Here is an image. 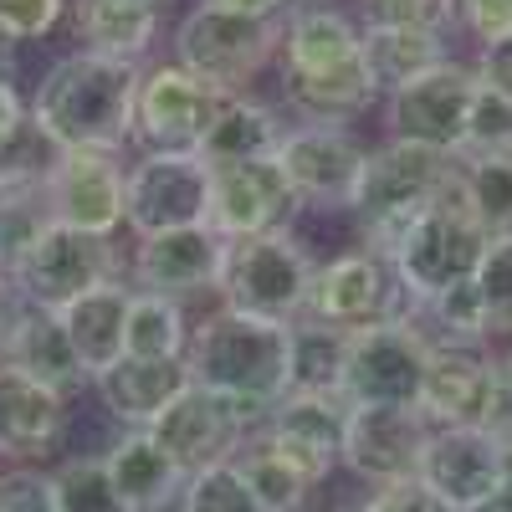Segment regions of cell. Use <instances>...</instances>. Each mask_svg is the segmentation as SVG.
Returning <instances> with one entry per match:
<instances>
[{"instance_id":"obj_53","label":"cell","mask_w":512,"mask_h":512,"mask_svg":"<svg viewBox=\"0 0 512 512\" xmlns=\"http://www.w3.org/2000/svg\"><path fill=\"white\" fill-rule=\"evenodd\" d=\"M502 487H512V441H502Z\"/></svg>"},{"instance_id":"obj_9","label":"cell","mask_w":512,"mask_h":512,"mask_svg":"<svg viewBox=\"0 0 512 512\" xmlns=\"http://www.w3.org/2000/svg\"><path fill=\"white\" fill-rule=\"evenodd\" d=\"M113 277H128L123 256H118V241L82 236V231L57 226V221L41 226V236L26 246V256L11 272L21 303L26 308H47V313H62L67 303H77L82 292H93V287H103Z\"/></svg>"},{"instance_id":"obj_19","label":"cell","mask_w":512,"mask_h":512,"mask_svg":"<svg viewBox=\"0 0 512 512\" xmlns=\"http://www.w3.org/2000/svg\"><path fill=\"white\" fill-rule=\"evenodd\" d=\"M359 11L344 0H297L282 16V47H277V82H303V77H328L364 62L359 52Z\"/></svg>"},{"instance_id":"obj_3","label":"cell","mask_w":512,"mask_h":512,"mask_svg":"<svg viewBox=\"0 0 512 512\" xmlns=\"http://www.w3.org/2000/svg\"><path fill=\"white\" fill-rule=\"evenodd\" d=\"M456 175H461V159L451 154L415 149L400 139L369 144V159L359 169V185L349 200L354 221H359V246L390 262L410 216H420L425 205H436L446 190H456Z\"/></svg>"},{"instance_id":"obj_8","label":"cell","mask_w":512,"mask_h":512,"mask_svg":"<svg viewBox=\"0 0 512 512\" xmlns=\"http://www.w3.org/2000/svg\"><path fill=\"white\" fill-rule=\"evenodd\" d=\"M226 108V93L185 72L175 57H154L139 72L134 98V154H200L210 123Z\"/></svg>"},{"instance_id":"obj_11","label":"cell","mask_w":512,"mask_h":512,"mask_svg":"<svg viewBox=\"0 0 512 512\" xmlns=\"http://www.w3.org/2000/svg\"><path fill=\"white\" fill-rule=\"evenodd\" d=\"M405 313H410V297H405L395 267L384 256L354 246V251H338L328 262H318L303 318L328 323L338 333H359L374 323H395Z\"/></svg>"},{"instance_id":"obj_27","label":"cell","mask_w":512,"mask_h":512,"mask_svg":"<svg viewBox=\"0 0 512 512\" xmlns=\"http://www.w3.org/2000/svg\"><path fill=\"white\" fill-rule=\"evenodd\" d=\"M128 303H134V282L128 277H113L93 292H82L77 303H67L57 318H62V333L82 364V374L98 379L108 374L118 359H123V328H128Z\"/></svg>"},{"instance_id":"obj_14","label":"cell","mask_w":512,"mask_h":512,"mask_svg":"<svg viewBox=\"0 0 512 512\" xmlns=\"http://www.w3.org/2000/svg\"><path fill=\"white\" fill-rule=\"evenodd\" d=\"M425 441H431V425L415 405H354L344 425L338 472H349L359 487L415 482Z\"/></svg>"},{"instance_id":"obj_26","label":"cell","mask_w":512,"mask_h":512,"mask_svg":"<svg viewBox=\"0 0 512 512\" xmlns=\"http://www.w3.org/2000/svg\"><path fill=\"white\" fill-rule=\"evenodd\" d=\"M103 472L128 512H175L185 492V466L149 431H118L103 451Z\"/></svg>"},{"instance_id":"obj_39","label":"cell","mask_w":512,"mask_h":512,"mask_svg":"<svg viewBox=\"0 0 512 512\" xmlns=\"http://www.w3.org/2000/svg\"><path fill=\"white\" fill-rule=\"evenodd\" d=\"M47 200H41V190H6L0 195V272H16V262L26 256V246L41 236V226H47Z\"/></svg>"},{"instance_id":"obj_46","label":"cell","mask_w":512,"mask_h":512,"mask_svg":"<svg viewBox=\"0 0 512 512\" xmlns=\"http://www.w3.org/2000/svg\"><path fill=\"white\" fill-rule=\"evenodd\" d=\"M472 67H477V77L487 82L492 93L512 98V36L507 41H492V47H482V52H472Z\"/></svg>"},{"instance_id":"obj_29","label":"cell","mask_w":512,"mask_h":512,"mask_svg":"<svg viewBox=\"0 0 512 512\" xmlns=\"http://www.w3.org/2000/svg\"><path fill=\"white\" fill-rule=\"evenodd\" d=\"M287 128H292V118L277 108V98H262V93L226 98V108L216 113V123H210V134H205V144H200V159H205V164L277 159Z\"/></svg>"},{"instance_id":"obj_31","label":"cell","mask_w":512,"mask_h":512,"mask_svg":"<svg viewBox=\"0 0 512 512\" xmlns=\"http://www.w3.org/2000/svg\"><path fill=\"white\" fill-rule=\"evenodd\" d=\"M164 16L149 11H113V6H77L72 0V31H77V47L82 52H98L128 67H149L159 57V41L169 36Z\"/></svg>"},{"instance_id":"obj_37","label":"cell","mask_w":512,"mask_h":512,"mask_svg":"<svg viewBox=\"0 0 512 512\" xmlns=\"http://www.w3.org/2000/svg\"><path fill=\"white\" fill-rule=\"evenodd\" d=\"M52 164H57L52 139L41 134L26 113V123H16L11 134L0 139V195L6 190H41L52 175Z\"/></svg>"},{"instance_id":"obj_45","label":"cell","mask_w":512,"mask_h":512,"mask_svg":"<svg viewBox=\"0 0 512 512\" xmlns=\"http://www.w3.org/2000/svg\"><path fill=\"white\" fill-rule=\"evenodd\" d=\"M487 431L497 441H512V344L492 359V395H487Z\"/></svg>"},{"instance_id":"obj_42","label":"cell","mask_w":512,"mask_h":512,"mask_svg":"<svg viewBox=\"0 0 512 512\" xmlns=\"http://www.w3.org/2000/svg\"><path fill=\"white\" fill-rule=\"evenodd\" d=\"M0 512H57V487L47 466H0Z\"/></svg>"},{"instance_id":"obj_12","label":"cell","mask_w":512,"mask_h":512,"mask_svg":"<svg viewBox=\"0 0 512 512\" xmlns=\"http://www.w3.org/2000/svg\"><path fill=\"white\" fill-rule=\"evenodd\" d=\"M425 354H431V338H425V328L410 313L395 323L359 328L349 333L338 395L349 405H415Z\"/></svg>"},{"instance_id":"obj_52","label":"cell","mask_w":512,"mask_h":512,"mask_svg":"<svg viewBox=\"0 0 512 512\" xmlns=\"http://www.w3.org/2000/svg\"><path fill=\"white\" fill-rule=\"evenodd\" d=\"M0 82H16V41L0 36Z\"/></svg>"},{"instance_id":"obj_49","label":"cell","mask_w":512,"mask_h":512,"mask_svg":"<svg viewBox=\"0 0 512 512\" xmlns=\"http://www.w3.org/2000/svg\"><path fill=\"white\" fill-rule=\"evenodd\" d=\"M21 292H16V282L6 277V272H0V344H6V333H11V323L21 318Z\"/></svg>"},{"instance_id":"obj_41","label":"cell","mask_w":512,"mask_h":512,"mask_svg":"<svg viewBox=\"0 0 512 512\" xmlns=\"http://www.w3.org/2000/svg\"><path fill=\"white\" fill-rule=\"evenodd\" d=\"M67 16H72V0H0V36H11L16 47L47 41Z\"/></svg>"},{"instance_id":"obj_35","label":"cell","mask_w":512,"mask_h":512,"mask_svg":"<svg viewBox=\"0 0 512 512\" xmlns=\"http://www.w3.org/2000/svg\"><path fill=\"white\" fill-rule=\"evenodd\" d=\"M461 195L477 221L497 236L512 231V159H472L461 154Z\"/></svg>"},{"instance_id":"obj_21","label":"cell","mask_w":512,"mask_h":512,"mask_svg":"<svg viewBox=\"0 0 512 512\" xmlns=\"http://www.w3.org/2000/svg\"><path fill=\"white\" fill-rule=\"evenodd\" d=\"M492 359H497L492 344H431L425 374H420V395H415V410L425 415L431 431L487 420Z\"/></svg>"},{"instance_id":"obj_17","label":"cell","mask_w":512,"mask_h":512,"mask_svg":"<svg viewBox=\"0 0 512 512\" xmlns=\"http://www.w3.org/2000/svg\"><path fill=\"white\" fill-rule=\"evenodd\" d=\"M364 159L369 144L338 123H292L277 149V164L297 205H349Z\"/></svg>"},{"instance_id":"obj_24","label":"cell","mask_w":512,"mask_h":512,"mask_svg":"<svg viewBox=\"0 0 512 512\" xmlns=\"http://www.w3.org/2000/svg\"><path fill=\"white\" fill-rule=\"evenodd\" d=\"M190 364L185 359H118L108 374L93 379V400L118 431H149V425L190 390Z\"/></svg>"},{"instance_id":"obj_33","label":"cell","mask_w":512,"mask_h":512,"mask_svg":"<svg viewBox=\"0 0 512 512\" xmlns=\"http://www.w3.org/2000/svg\"><path fill=\"white\" fill-rule=\"evenodd\" d=\"M344 354H349V333L297 318L292 323V390H338Z\"/></svg>"},{"instance_id":"obj_20","label":"cell","mask_w":512,"mask_h":512,"mask_svg":"<svg viewBox=\"0 0 512 512\" xmlns=\"http://www.w3.org/2000/svg\"><path fill=\"white\" fill-rule=\"evenodd\" d=\"M425 492H436L451 512L477 507L502 487V441L487 425H451V431H431L420 456V477Z\"/></svg>"},{"instance_id":"obj_15","label":"cell","mask_w":512,"mask_h":512,"mask_svg":"<svg viewBox=\"0 0 512 512\" xmlns=\"http://www.w3.org/2000/svg\"><path fill=\"white\" fill-rule=\"evenodd\" d=\"M221 267H226V241L210 226H185V231H159V236H139L123 256V272L139 292H159L175 303H216L221 287Z\"/></svg>"},{"instance_id":"obj_43","label":"cell","mask_w":512,"mask_h":512,"mask_svg":"<svg viewBox=\"0 0 512 512\" xmlns=\"http://www.w3.org/2000/svg\"><path fill=\"white\" fill-rule=\"evenodd\" d=\"M512 36V0H456V41L492 47Z\"/></svg>"},{"instance_id":"obj_16","label":"cell","mask_w":512,"mask_h":512,"mask_svg":"<svg viewBox=\"0 0 512 512\" xmlns=\"http://www.w3.org/2000/svg\"><path fill=\"white\" fill-rule=\"evenodd\" d=\"M210 169V195H205V226L221 241H246L292 226L297 195L282 175L277 159H251V164H205Z\"/></svg>"},{"instance_id":"obj_5","label":"cell","mask_w":512,"mask_h":512,"mask_svg":"<svg viewBox=\"0 0 512 512\" xmlns=\"http://www.w3.org/2000/svg\"><path fill=\"white\" fill-rule=\"evenodd\" d=\"M492 231L477 221V210L466 205L461 195V175L456 190H446L436 205H425L420 216H410L400 246L390 251V267L410 297V308L431 303L436 292L456 287V282H472L482 267V251H487Z\"/></svg>"},{"instance_id":"obj_34","label":"cell","mask_w":512,"mask_h":512,"mask_svg":"<svg viewBox=\"0 0 512 512\" xmlns=\"http://www.w3.org/2000/svg\"><path fill=\"white\" fill-rule=\"evenodd\" d=\"M477 297H482V313H487V338L492 349L512 344V231H497L482 251V267H477Z\"/></svg>"},{"instance_id":"obj_51","label":"cell","mask_w":512,"mask_h":512,"mask_svg":"<svg viewBox=\"0 0 512 512\" xmlns=\"http://www.w3.org/2000/svg\"><path fill=\"white\" fill-rule=\"evenodd\" d=\"M466 512H512V487H497L492 497H482L477 507H466Z\"/></svg>"},{"instance_id":"obj_6","label":"cell","mask_w":512,"mask_h":512,"mask_svg":"<svg viewBox=\"0 0 512 512\" xmlns=\"http://www.w3.org/2000/svg\"><path fill=\"white\" fill-rule=\"evenodd\" d=\"M313 272H318V262L287 226L267 231V236L226 241V267H221L216 303H226L236 313H251V318L297 323L308 313Z\"/></svg>"},{"instance_id":"obj_25","label":"cell","mask_w":512,"mask_h":512,"mask_svg":"<svg viewBox=\"0 0 512 512\" xmlns=\"http://www.w3.org/2000/svg\"><path fill=\"white\" fill-rule=\"evenodd\" d=\"M359 52H364L369 82L379 88V103H384L390 93H400L405 82L451 62L456 36L441 31V26H415V21H364L359 26Z\"/></svg>"},{"instance_id":"obj_7","label":"cell","mask_w":512,"mask_h":512,"mask_svg":"<svg viewBox=\"0 0 512 512\" xmlns=\"http://www.w3.org/2000/svg\"><path fill=\"white\" fill-rule=\"evenodd\" d=\"M477 88H482V77H477L472 57H451V62L431 67L425 77L405 82L400 93H390L379 103L384 139H400V144H415V149H436V154L461 159L466 118H472Z\"/></svg>"},{"instance_id":"obj_13","label":"cell","mask_w":512,"mask_h":512,"mask_svg":"<svg viewBox=\"0 0 512 512\" xmlns=\"http://www.w3.org/2000/svg\"><path fill=\"white\" fill-rule=\"evenodd\" d=\"M262 425H267L262 410L236 405L216 390H205V384H190V390L149 425V436L175 456L190 477V472H205V466L236 461L241 446L262 431Z\"/></svg>"},{"instance_id":"obj_28","label":"cell","mask_w":512,"mask_h":512,"mask_svg":"<svg viewBox=\"0 0 512 512\" xmlns=\"http://www.w3.org/2000/svg\"><path fill=\"white\" fill-rule=\"evenodd\" d=\"M0 359H6L11 369H21V374H31V379H41L47 390H57L67 400L93 390V379L82 374L67 333H62V318L47 313V308H21V318L6 333V344H0Z\"/></svg>"},{"instance_id":"obj_18","label":"cell","mask_w":512,"mask_h":512,"mask_svg":"<svg viewBox=\"0 0 512 512\" xmlns=\"http://www.w3.org/2000/svg\"><path fill=\"white\" fill-rule=\"evenodd\" d=\"M123 164L118 154H57L41 200H47V216L57 226H72L82 236H103L118 241L123 236Z\"/></svg>"},{"instance_id":"obj_38","label":"cell","mask_w":512,"mask_h":512,"mask_svg":"<svg viewBox=\"0 0 512 512\" xmlns=\"http://www.w3.org/2000/svg\"><path fill=\"white\" fill-rule=\"evenodd\" d=\"M175 512H262V507H256L241 466L221 461V466H205V472L185 477V492H180Z\"/></svg>"},{"instance_id":"obj_30","label":"cell","mask_w":512,"mask_h":512,"mask_svg":"<svg viewBox=\"0 0 512 512\" xmlns=\"http://www.w3.org/2000/svg\"><path fill=\"white\" fill-rule=\"evenodd\" d=\"M349 400L338 390H287L272 410L262 431L282 436L287 446L318 456L323 466L338 472V451H344V425H349Z\"/></svg>"},{"instance_id":"obj_50","label":"cell","mask_w":512,"mask_h":512,"mask_svg":"<svg viewBox=\"0 0 512 512\" xmlns=\"http://www.w3.org/2000/svg\"><path fill=\"white\" fill-rule=\"evenodd\" d=\"M405 512H451L436 492H425L420 482H405Z\"/></svg>"},{"instance_id":"obj_10","label":"cell","mask_w":512,"mask_h":512,"mask_svg":"<svg viewBox=\"0 0 512 512\" xmlns=\"http://www.w3.org/2000/svg\"><path fill=\"white\" fill-rule=\"evenodd\" d=\"M210 169L200 154H128L123 164V231L159 236L205 226Z\"/></svg>"},{"instance_id":"obj_44","label":"cell","mask_w":512,"mask_h":512,"mask_svg":"<svg viewBox=\"0 0 512 512\" xmlns=\"http://www.w3.org/2000/svg\"><path fill=\"white\" fill-rule=\"evenodd\" d=\"M359 21H415L456 36V0H359Z\"/></svg>"},{"instance_id":"obj_54","label":"cell","mask_w":512,"mask_h":512,"mask_svg":"<svg viewBox=\"0 0 512 512\" xmlns=\"http://www.w3.org/2000/svg\"><path fill=\"white\" fill-rule=\"evenodd\" d=\"M507 159H512V154H507Z\"/></svg>"},{"instance_id":"obj_48","label":"cell","mask_w":512,"mask_h":512,"mask_svg":"<svg viewBox=\"0 0 512 512\" xmlns=\"http://www.w3.org/2000/svg\"><path fill=\"white\" fill-rule=\"evenodd\" d=\"M77 6H113V11H149V16H175L180 0H77Z\"/></svg>"},{"instance_id":"obj_32","label":"cell","mask_w":512,"mask_h":512,"mask_svg":"<svg viewBox=\"0 0 512 512\" xmlns=\"http://www.w3.org/2000/svg\"><path fill=\"white\" fill-rule=\"evenodd\" d=\"M190 328H195V308L190 303H175V297L134 287L128 328H123V354L128 359H185Z\"/></svg>"},{"instance_id":"obj_4","label":"cell","mask_w":512,"mask_h":512,"mask_svg":"<svg viewBox=\"0 0 512 512\" xmlns=\"http://www.w3.org/2000/svg\"><path fill=\"white\" fill-rule=\"evenodd\" d=\"M277 47H282V21H251L216 6H185L175 26H169L164 52L200 82H210L216 93L241 98V93H256V82L277 67Z\"/></svg>"},{"instance_id":"obj_2","label":"cell","mask_w":512,"mask_h":512,"mask_svg":"<svg viewBox=\"0 0 512 512\" xmlns=\"http://www.w3.org/2000/svg\"><path fill=\"white\" fill-rule=\"evenodd\" d=\"M185 364L195 384L267 415L292 390V323L210 303L205 313H195Z\"/></svg>"},{"instance_id":"obj_47","label":"cell","mask_w":512,"mask_h":512,"mask_svg":"<svg viewBox=\"0 0 512 512\" xmlns=\"http://www.w3.org/2000/svg\"><path fill=\"white\" fill-rule=\"evenodd\" d=\"M16 123H26V93L16 82H0V139H6Z\"/></svg>"},{"instance_id":"obj_36","label":"cell","mask_w":512,"mask_h":512,"mask_svg":"<svg viewBox=\"0 0 512 512\" xmlns=\"http://www.w3.org/2000/svg\"><path fill=\"white\" fill-rule=\"evenodd\" d=\"M52 487L57 512H128L103 472V456H62L52 466Z\"/></svg>"},{"instance_id":"obj_23","label":"cell","mask_w":512,"mask_h":512,"mask_svg":"<svg viewBox=\"0 0 512 512\" xmlns=\"http://www.w3.org/2000/svg\"><path fill=\"white\" fill-rule=\"evenodd\" d=\"M236 466H241V477H246V487H251V497H256L262 512H313L318 492L333 477V466H323L318 456L287 446L272 431H256L241 446Z\"/></svg>"},{"instance_id":"obj_1","label":"cell","mask_w":512,"mask_h":512,"mask_svg":"<svg viewBox=\"0 0 512 512\" xmlns=\"http://www.w3.org/2000/svg\"><path fill=\"white\" fill-rule=\"evenodd\" d=\"M139 72L98 52H62L26 98V113L41 134L52 139L57 154H134V98Z\"/></svg>"},{"instance_id":"obj_22","label":"cell","mask_w":512,"mask_h":512,"mask_svg":"<svg viewBox=\"0 0 512 512\" xmlns=\"http://www.w3.org/2000/svg\"><path fill=\"white\" fill-rule=\"evenodd\" d=\"M67 420H72L67 395L47 390L41 379L0 359V456L21 466H41L67 446Z\"/></svg>"},{"instance_id":"obj_40","label":"cell","mask_w":512,"mask_h":512,"mask_svg":"<svg viewBox=\"0 0 512 512\" xmlns=\"http://www.w3.org/2000/svg\"><path fill=\"white\" fill-rule=\"evenodd\" d=\"M472 159H507L512 154V98L492 93L487 82L472 98V118H466V149Z\"/></svg>"}]
</instances>
